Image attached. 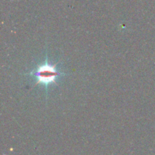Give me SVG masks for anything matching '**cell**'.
<instances>
[{"label":"cell","instance_id":"6da1fadb","mask_svg":"<svg viewBox=\"0 0 155 155\" xmlns=\"http://www.w3.org/2000/svg\"><path fill=\"white\" fill-rule=\"evenodd\" d=\"M27 75L34 80L36 85L44 86L46 95H48V88L52 85L57 84L60 81V79L64 76L68 75V74L58 70L56 64L50 63L48 54H46L44 61L38 64Z\"/></svg>","mask_w":155,"mask_h":155}]
</instances>
